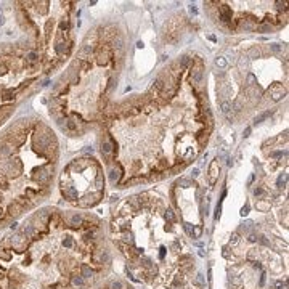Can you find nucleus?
Returning <instances> with one entry per match:
<instances>
[{"label": "nucleus", "mask_w": 289, "mask_h": 289, "mask_svg": "<svg viewBox=\"0 0 289 289\" xmlns=\"http://www.w3.org/2000/svg\"><path fill=\"white\" fill-rule=\"evenodd\" d=\"M219 161V159H217ZM217 161H214V162L211 164V167H209V182H211V185L215 183V180H217V174H219V162Z\"/></svg>", "instance_id": "1"}, {"label": "nucleus", "mask_w": 289, "mask_h": 289, "mask_svg": "<svg viewBox=\"0 0 289 289\" xmlns=\"http://www.w3.org/2000/svg\"><path fill=\"white\" fill-rule=\"evenodd\" d=\"M283 95H284V89H283V85H276L275 89L272 90V98L275 100V101H278Z\"/></svg>", "instance_id": "2"}, {"label": "nucleus", "mask_w": 289, "mask_h": 289, "mask_svg": "<svg viewBox=\"0 0 289 289\" xmlns=\"http://www.w3.org/2000/svg\"><path fill=\"white\" fill-rule=\"evenodd\" d=\"M201 77H203V69H201V68H194V69H193V82H194V84H199Z\"/></svg>", "instance_id": "3"}, {"label": "nucleus", "mask_w": 289, "mask_h": 289, "mask_svg": "<svg viewBox=\"0 0 289 289\" xmlns=\"http://www.w3.org/2000/svg\"><path fill=\"white\" fill-rule=\"evenodd\" d=\"M101 151L105 153V154H111V151H113V146H111V143H109V141H105V143H103Z\"/></svg>", "instance_id": "4"}, {"label": "nucleus", "mask_w": 289, "mask_h": 289, "mask_svg": "<svg viewBox=\"0 0 289 289\" xmlns=\"http://www.w3.org/2000/svg\"><path fill=\"white\" fill-rule=\"evenodd\" d=\"M270 114H272V113H270V111H267V113H264V114H260V116H257V117H255V124H259V122H262V121H264V119H267V117H268V116H270Z\"/></svg>", "instance_id": "5"}, {"label": "nucleus", "mask_w": 289, "mask_h": 289, "mask_svg": "<svg viewBox=\"0 0 289 289\" xmlns=\"http://www.w3.org/2000/svg\"><path fill=\"white\" fill-rule=\"evenodd\" d=\"M71 222H72V225H80L82 223V217L80 215H72V219H71Z\"/></svg>", "instance_id": "6"}, {"label": "nucleus", "mask_w": 289, "mask_h": 289, "mask_svg": "<svg viewBox=\"0 0 289 289\" xmlns=\"http://www.w3.org/2000/svg\"><path fill=\"white\" fill-rule=\"evenodd\" d=\"M188 64H190V58H188V56H183V58H182V61H180V68H182V69H185Z\"/></svg>", "instance_id": "7"}, {"label": "nucleus", "mask_w": 289, "mask_h": 289, "mask_svg": "<svg viewBox=\"0 0 289 289\" xmlns=\"http://www.w3.org/2000/svg\"><path fill=\"white\" fill-rule=\"evenodd\" d=\"M215 64L219 66V68H225V66H227V61H225V58H217Z\"/></svg>", "instance_id": "8"}, {"label": "nucleus", "mask_w": 289, "mask_h": 289, "mask_svg": "<svg viewBox=\"0 0 289 289\" xmlns=\"http://www.w3.org/2000/svg\"><path fill=\"white\" fill-rule=\"evenodd\" d=\"M230 108H231V105H230L228 101H223V103H222V111H223V113H228V111H230Z\"/></svg>", "instance_id": "9"}, {"label": "nucleus", "mask_w": 289, "mask_h": 289, "mask_svg": "<svg viewBox=\"0 0 289 289\" xmlns=\"http://www.w3.org/2000/svg\"><path fill=\"white\" fill-rule=\"evenodd\" d=\"M121 288H122V284H121L119 281H116V283H113V284H111V289H121Z\"/></svg>", "instance_id": "10"}, {"label": "nucleus", "mask_w": 289, "mask_h": 289, "mask_svg": "<svg viewBox=\"0 0 289 289\" xmlns=\"http://www.w3.org/2000/svg\"><path fill=\"white\" fill-rule=\"evenodd\" d=\"M231 283H233L235 286H238V284H241V280H239L238 276H233V278H231Z\"/></svg>", "instance_id": "11"}, {"label": "nucleus", "mask_w": 289, "mask_h": 289, "mask_svg": "<svg viewBox=\"0 0 289 289\" xmlns=\"http://www.w3.org/2000/svg\"><path fill=\"white\" fill-rule=\"evenodd\" d=\"M257 207L262 209V211H265V209H268V204H267V203H260V204H257Z\"/></svg>", "instance_id": "12"}, {"label": "nucleus", "mask_w": 289, "mask_h": 289, "mask_svg": "<svg viewBox=\"0 0 289 289\" xmlns=\"http://www.w3.org/2000/svg\"><path fill=\"white\" fill-rule=\"evenodd\" d=\"M36 53H32V52H31V53H27V60H29V61H34V60H36Z\"/></svg>", "instance_id": "13"}, {"label": "nucleus", "mask_w": 289, "mask_h": 289, "mask_svg": "<svg viewBox=\"0 0 289 289\" xmlns=\"http://www.w3.org/2000/svg\"><path fill=\"white\" fill-rule=\"evenodd\" d=\"M247 212H249V207H247V206H244V207L241 209V215H247Z\"/></svg>", "instance_id": "14"}, {"label": "nucleus", "mask_w": 289, "mask_h": 289, "mask_svg": "<svg viewBox=\"0 0 289 289\" xmlns=\"http://www.w3.org/2000/svg\"><path fill=\"white\" fill-rule=\"evenodd\" d=\"M166 217H167V219H169V220H170V222H172V220H174V214H172V211H167Z\"/></svg>", "instance_id": "15"}, {"label": "nucleus", "mask_w": 289, "mask_h": 289, "mask_svg": "<svg viewBox=\"0 0 289 289\" xmlns=\"http://www.w3.org/2000/svg\"><path fill=\"white\" fill-rule=\"evenodd\" d=\"M238 238H239V236H238V235H233V236H231V244H235V243H238Z\"/></svg>", "instance_id": "16"}, {"label": "nucleus", "mask_w": 289, "mask_h": 289, "mask_svg": "<svg viewBox=\"0 0 289 289\" xmlns=\"http://www.w3.org/2000/svg\"><path fill=\"white\" fill-rule=\"evenodd\" d=\"M275 288H276V289H283V283H281V281H276Z\"/></svg>", "instance_id": "17"}, {"label": "nucleus", "mask_w": 289, "mask_h": 289, "mask_svg": "<svg viewBox=\"0 0 289 289\" xmlns=\"http://www.w3.org/2000/svg\"><path fill=\"white\" fill-rule=\"evenodd\" d=\"M249 133H251V129H249V127H247V129H246V132H244V137H247Z\"/></svg>", "instance_id": "18"}]
</instances>
